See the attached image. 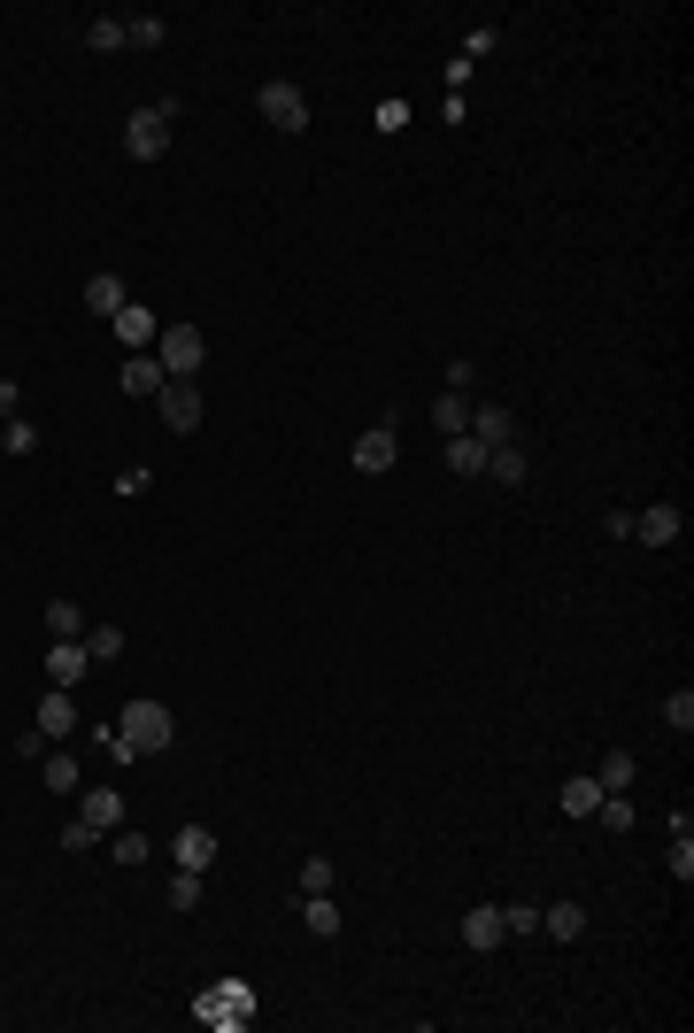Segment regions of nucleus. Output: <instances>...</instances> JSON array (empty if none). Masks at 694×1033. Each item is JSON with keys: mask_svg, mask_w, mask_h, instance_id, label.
I'll return each mask as SVG.
<instances>
[{"mask_svg": "<svg viewBox=\"0 0 694 1033\" xmlns=\"http://www.w3.org/2000/svg\"><path fill=\"white\" fill-rule=\"evenodd\" d=\"M178 109H186L178 94H162L154 109H139V116L124 124V154H132V162H162V154H170V124H178Z\"/></svg>", "mask_w": 694, "mask_h": 1033, "instance_id": "1", "label": "nucleus"}, {"mask_svg": "<svg viewBox=\"0 0 694 1033\" xmlns=\"http://www.w3.org/2000/svg\"><path fill=\"white\" fill-rule=\"evenodd\" d=\"M194 1018H201L209 1033H239V1025H255V987H247V980H216V987H201Z\"/></svg>", "mask_w": 694, "mask_h": 1033, "instance_id": "2", "label": "nucleus"}, {"mask_svg": "<svg viewBox=\"0 0 694 1033\" xmlns=\"http://www.w3.org/2000/svg\"><path fill=\"white\" fill-rule=\"evenodd\" d=\"M116 818H124V795H116V787H85L77 818L62 825V848H94V841H101V833H109Z\"/></svg>", "mask_w": 694, "mask_h": 1033, "instance_id": "3", "label": "nucleus"}, {"mask_svg": "<svg viewBox=\"0 0 694 1033\" xmlns=\"http://www.w3.org/2000/svg\"><path fill=\"white\" fill-rule=\"evenodd\" d=\"M154 363H162V378H194V371L209 363L201 324H162V332H154Z\"/></svg>", "mask_w": 694, "mask_h": 1033, "instance_id": "4", "label": "nucleus"}, {"mask_svg": "<svg viewBox=\"0 0 694 1033\" xmlns=\"http://www.w3.org/2000/svg\"><path fill=\"white\" fill-rule=\"evenodd\" d=\"M347 463H356L363 478H386V471L401 463V416L386 409V416L371 424V433H356V448H347Z\"/></svg>", "mask_w": 694, "mask_h": 1033, "instance_id": "5", "label": "nucleus"}, {"mask_svg": "<svg viewBox=\"0 0 694 1033\" xmlns=\"http://www.w3.org/2000/svg\"><path fill=\"white\" fill-rule=\"evenodd\" d=\"M116 733H124V748H132V756H162L178 725H170V710H162V702H124V725H116Z\"/></svg>", "mask_w": 694, "mask_h": 1033, "instance_id": "6", "label": "nucleus"}, {"mask_svg": "<svg viewBox=\"0 0 694 1033\" xmlns=\"http://www.w3.org/2000/svg\"><path fill=\"white\" fill-rule=\"evenodd\" d=\"M255 109H263L271 132H309V101H301V85H286V77H271L263 94H255Z\"/></svg>", "mask_w": 694, "mask_h": 1033, "instance_id": "7", "label": "nucleus"}, {"mask_svg": "<svg viewBox=\"0 0 694 1033\" xmlns=\"http://www.w3.org/2000/svg\"><path fill=\"white\" fill-rule=\"evenodd\" d=\"M154 409H162V424H170V433H201V394H194V378H170L162 394H154Z\"/></svg>", "mask_w": 694, "mask_h": 1033, "instance_id": "8", "label": "nucleus"}, {"mask_svg": "<svg viewBox=\"0 0 694 1033\" xmlns=\"http://www.w3.org/2000/svg\"><path fill=\"white\" fill-rule=\"evenodd\" d=\"M109 332L124 339V356H154V332H162V324H154V309H139V301H124V309L109 316Z\"/></svg>", "mask_w": 694, "mask_h": 1033, "instance_id": "9", "label": "nucleus"}, {"mask_svg": "<svg viewBox=\"0 0 694 1033\" xmlns=\"http://www.w3.org/2000/svg\"><path fill=\"white\" fill-rule=\"evenodd\" d=\"M679 525H686V516H679L671 501H648V509L633 516V540H648V548H671V540H679Z\"/></svg>", "mask_w": 694, "mask_h": 1033, "instance_id": "10", "label": "nucleus"}, {"mask_svg": "<svg viewBox=\"0 0 694 1033\" xmlns=\"http://www.w3.org/2000/svg\"><path fill=\"white\" fill-rule=\"evenodd\" d=\"M170 856H178V872H209V864H216V833H209V825H178Z\"/></svg>", "mask_w": 694, "mask_h": 1033, "instance_id": "11", "label": "nucleus"}, {"mask_svg": "<svg viewBox=\"0 0 694 1033\" xmlns=\"http://www.w3.org/2000/svg\"><path fill=\"white\" fill-rule=\"evenodd\" d=\"M47 740H70L77 733V702H70V686H47V702H39V718H32Z\"/></svg>", "mask_w": 694, "mask_h": 1033, "instance_id": "12", "label": "nucleus"}, {"mask_svg": "<svg viewBox=\"0 0 694 1033\" xmlns=\"http://www.w3.org/2000/svg\"><path fill=\"white\" fill-rule=\"evenodd\" d=\"M471 440H479V448H501V440H517V416H509L501 401H479V409H471Z\"/></svg>", "mask_w": 694, "mask_h": 1033, "instance_id": "13", "label": "nucleus"}, {"mask_svg": "<svg viewBox=\"0 0 694 1033\" xmlns=\"http://www.w3.org/2000/svg\"><path fill=\"white\" fill-rule=\"evenodd\" d=\"M501 941H509V933H501V910H486V903H479V910H463V949H479V957H494V949H501Z\"/></svg>", "mask_w": 694, "mask_h": 1033, "instance_id": "14", "label": "nucleus"}, {"mask_svg": "<svg viewBox=\"0 0 694 1033\" xmlns=\"http://www.w3.org/2000/svg\"><path fill=\"white\" fill-rule=\"evenodd\" d=\"M85 671H94V656H85V640H54V648H47V679H54V686H77Z\"/></svg>", "mask_w": 694, "mask_h": 1033, "instance_id": "15", "label": "nucleus"}, {"mask_svg": "<svg viewBox=\"0 0 694 1033\" xmlns=\"http://www.w3.org/2000/svg\"><path fill=\"white\" fill-rule=\"evenodd\" d=\"M556 802H563V818H594V810H602V780H594V771H579V780L556 787Z\"/></svg>", "mask_w": 694, "mask_h": 1033, "instance_id": "16", "label": "nucleus"}, {"mask_svg": "<svg viewBox=\"0 0 694 1033\" xmlns=\"http://www.w3.org/2000/svg\"><path fill=\"white\" fill-rule=\"evenodd\" d=\"M294 910H301V925H309L317 941H339V903H332V895H294Z\"/></svg>", "mask_w": 694, "mask_h": 1033, "instance_id": "17", "label": "nucleus"}, {"mask_svg": "<svg viewBox=\"0 0 694 1033\" xmlns=\"http://www.w3.org/2000/svg\"><path fill=\"white\" fill-rule=\"evenodd\" d=\"M39 780H47L54 795H85V771H77L62 748H47V756H39Z\"/></svg>", "mask_w": 694, "mask_h": 1033, "instance_id": "18", "label": "nucleus"}, {"mask_svg": "<svg viewBox=\"0 0 694 1033\" xmlns=\"http://www.w3.org/2000/svg\"><path fill=\"white\" fill-rule=\"evenodd\" d=\"M85 309H94V316H116V309H124V278H116V271H94V278H85Z\"/></svg>", "mask_w": 694, "mask_h": 1033, "instance_id": "19", "label": "nucleus"}, {"mask_svg": "<svg viewBox=\"0 0 694 1033\" xmlns=\"http://www.w3.org/2000/svg\"><path fill=\"white\" fill-rule=\"evenodd\" d=\"M541 933H548V941H579V933H586V910H579V903H548V910H541Z\"/></svg>", "mask_w": 694, "mask_h": 1033, "instance_id": "20", "label": "nucleus"}, {"mask_svg": "<svg viewBox=\"0 0 694 1033\" xmlns=\"http://www.w3.org/2000/svg\"><path fill=\"white\" fill-rule=\"evenodd\" d=\"M486 471H494L501 486H525V440H501V448H486Z\"/></svg>", "mask_w": 694, "mask_h": 1033, "instance_id": "21", "label": "nucleus"}, {"mask_svg": "<svg viewBox=\"0 0 694 1033\" xmlns=\"http://www.w3.org/2000/svg\"><path fill=\"white\" fill-rule=\"evenodd\" d=\"M633 771H641V763H633L625 748H610V756L594 763V780H602V795H625V787H633Z\"/></svg>", "mask_w": 694, "mask_h": 1033, "instance_id": "22", "label": "nucleus"}, {"mask_svg": "<svg viewBox=\"0 0 694 1033\" xmlns=\"http://www.w3.org/2000/svg\"><path fill=\"white\" fill-rule=\"evenodd\" d=\"M432 424H441L448 440H456V433H471V401H463V394H432Z\"/></svg>", "mask_w": 694, "mask_h": 1033, "instance_id": "23", "label": "nucleus"}, {"mask_svg": "<svg viewBox=\"0 0 694 1033\" xmlns=\"http://www.w3.org/2000/svg\"><path fill=\"white\" fill-rule=\"evenodd\" d=\"M170 378H162V363L154 356H124V394H162Z\"/></svg>", "mask_w": 694, "mask_h": 1033, "instance_id": "24", "label": "nucleus"}, {"mask_svg": "<svg viewBox=\"0 0 694 1033\" xmlns=\"http://www.w3.org/2000/svg\"><path fill=\"white\" fill-rule=\"evenodd\" d=\"M47 633H54V640H85V610H77L70 594H62V601H47Z\"/></svg>", "mask_w": 694, "mask_h": 1033, "instance_id": "25", "label": "nucleus"}, {"mask_svg": "<svg viewBox=\"0 0 694 1033\" xmlns=\"http://www.w3.org/2000/svg\"><path fill=\"white\" fill-rule=\"evenodd\" d=\"M448 471H456V478H479V471H486V448H479L471 433H456V440H448Z\"/></svg>", "mask_w": 694, "mask_h": 1033, "instance_id": "26", "label": "nucleus"}, {"mask_svg": "<svg viewBox=\"0 0 694 1033\" xmlns=\"http://www.w3.org/2000/svg\"><path fill=\"white\" fill-rule=\"evenodd\" d=\"M85 47H94V54H116V47H132L124 16H101V24H85Z\"/></svg>", "mask_w": 694, "mask_h": 1033, "instance_id": "27", "label": "nucleus"}, {"mask_svg": "<svg viewBox=\"0 0 694 1033\" xmlns=\"http://www.w3.org/2000/svg\"><path fill=\"white\" fill-rule=\"evenodd\" d=\"M85 656H94V663H116V656H124V633H116V625H85Z\"/></svg>", "mask_w": 694, "mask_h": 1033, "instance_id": "28", "label": "nucleus"}, {"mask_svg": "<svg viewBox=\"0 0 694 1033\" xmlns=\"http://www.w3.org/2000/svg\"><path fill=\"white\" fill-rule=\"evenodd\" d=\"M0 448H9V456H32V448H39V424H32V416H9V424H0Z\"/></svg>", "mask_w": 694, "mask_h": 1033, "instance_id": "29", "label": "nucleus"}, {"mask_svg": "<svg viewBox=\"0 0 694 1033\" xmlns=\"http://www.w3.org/2000/svg\"><path fill=\"white\" fill-rule=\"evenodd\" d=\"M664 725H671L679 740L694 733V695H686V686H679V695H664Z\"/></svg>", "mask_w": 694, "mask_h": 1033, "instance_id": "30", "label": "nucleus"}, {"mask_svg": "<svg viewBox=\"0 0 694 1033\" xmlns=\"http://www.w3.org/2000/svg\"><path fill=\"white\" fill-rule=\"evenodd\" d=\"M501 933H509V941H525V933H541V910H533V903H509V910H501Z\"/></svg>", "mask_w": 694, "mask_h": 1033, "instance_id": "31", "label": "nucleus"}, {"mask_svg": "<svg viewBox=\"0 0 694 1033\" xmlns=\"http://www.w3.org/2000/svg\"><path fill=\"white\" fill-rule=\"evenodd\" d=\"M664 864H671V880H679V887L694 880V833H671V856H664Z\"/></svg>", "mask_w": 694, "mask_h": 1033, "instance_id": "32", "label": "nucleus"}, {"mask_svg": "<svg viewBox=\"0 0 694 1033\" xmlns=\"http://www.w3.org/2000/svg\"><path fill=\"white\" fill-rule=\"evenodd\" d=\"M109 848H116V864H124V872H132V864H147V833H132V825H124Z\"/></svg>", "mask_w": 694, "mask_h": 1033, "instance_id": "33", "label": "nucleus"}, {"mask_svg": "<svg viewBox=\"0 0 694 1033\" xmlns=\"http://www.w3.org/2000/svg\"><path fill=\"white\" fill-rule=\"evenodd\" d=\"M170 910H201V872H178V880H170Z\"/></svg>", "mask_w": 694, "mask_h": 1033, "instance_id": "34", "label": "nucleus"}, {"mask_svg": "<svg viewBox=\"0 0 694 1033\" xmlns=\"http://www.w3.org/2000/svg\"><path fill=\"white\" fill-rule=\"evenodd\" d=\"M332 887V856H309V864H301V895H324Z\"/></svg>", "mask_w": 694, "mask_h": 1033, "instance_id": "35", "label": "nucleus"}, {"mask_svg": "<svg viewBox=\"0 0 694 1033\" xmlns=\"http://www.w3.org/2000/svg\"><path fill=\"white\" fill-rule=\"evenodd\" d=\"M124 32H132V47H162V16H124Z\"/></svg>", "mask_w": 694, "mask_h": 1033, "instance_id": "36", "label": "nucleus"}, {"mask_svg": "<svg viewBox=\"0 0 694 1033\" xmlns=\"http://www.w3.org/2000/svg\"><path fill=\"white\" fill-rule=\"evenodd\" d=\"M47 748H54V740H47V733H39V725H24V733H16V756H32V763H39V756H47Z\"/></svg>", "mask_w": 694, "mask_h": 1033, "instance_id": "37", "label": "nucleus"}, {"mask_svg": "<svg viewBox=\"0 0 694 1033\" xmlns=\"http://www.w3.org/2000/svg\"><path fill=\"white\" fill-rule=\"evenodd\" d=\"M409 124V101H379V132H401Z\"/></svg>", "mask_w": 694, "mask_h": 1033, "instance_id": "38", "label": "nucleus"}, {"mask_svg": "<svg viewBox=\"0 0 694 1033\" xmlns=\"http://www.w3.org/2000/svg\"><path fill=\"white\" fill-rule=\"evenodd\" d=\"M471 386H479V371H471V363L456 356V363H448V394H471Z\"/></svg>", "mask_w": 694, "mask_h": 1033, "instance_id": "39", "label": "nucleus"}, {"mask_svg": "<svg viewBox=\"0 0 694 1033\" xmlns=\"http://www.w3.org/2000/svg\"><path fill=\"white\" fill-rule=\"evenodd\" d=\"M0 416H16V386L9 378H0Z\"/></svg>", "mask_w": 694, "mask_h": 1033, "instance_id": "40", "label": "nucleus"}, {"mask_svg": "<svg viewBox=\"0 0 694 1033\" xmlns=\"http://www.w3.org/2000/svg\"><path fill=\"white\" fill-rule=\"evenodd\" d=\"M0 424H9V416H0Z\"/></svg>", "mask_w": 694, "mask_h": 1033, "instance_id": "41", "label": "nucleus"}]
</instances>
